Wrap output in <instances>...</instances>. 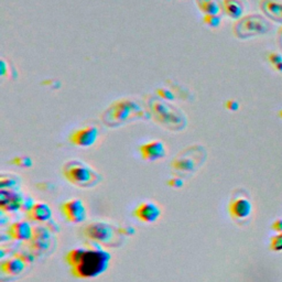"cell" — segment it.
Segmentation results:
<instances>
[{
	"label": "cell",
	"instance_id": "obj_9",
	"mask_svg": "<svg viewBox=\"0 0 282 282\" xmlns=\"http://www.w3.org/2000/svg\"><path fill=\"white\" fill-rule=\"evenodd\" d=\"M24 197L21 193L13 188L0 189V209L3 213L18 212L22 209Z\"/></svg>",
	"mask_w": 282,
	"mask_h": 282
},
{
	"label": "cell",
	"instance_id": "obj_6",
	"mask_svg": "<svg viewBox=\"0 0 282 282\" xmlns=\"http://www.w3.org/2000/svg\"><path fill=\"white\" fill-rule=\"evenodd\" d=\"M152 110L158 121H160L162 125L171 128V126L176 127V129H181L186 125L183 114H178V110L172 108L170 105L163 101H155L152 104Z\"/></svg>",
	"mask_w": 282,
	"mask_h": 282
},
{
	"label": "cell",
	"instance_id": "obj_10",
	"mask_svg": "<svg viewBox=\"0 0 282 282\" xmlns=\"http://www.w3.org/2000/svg\"><path fill=\"white\" fill-rule=\"evenodd\" d=\"M133 215L142 223H156L161 216V208L155 202L146 201L140 203L133 211Z\"/></svg>",
	"mask_w": 282,
	"mask_h": 282
},
{
	"label": "cell",
	"instance_id": "obj_23",
	"mask_svg": "<svg viewBox=\"0 0 282 282\" xmlns=\"http://www.w3.org/2000/svg\"><path fill=\"white\" fill-rule=\"evenodd\" d=\"M269 248L274 251H282V233L277 234L270 238Z\"/></svg>",
	"mask_w": 282,
	"mask_h": 282
},
{
	"label": "cell",
	"instance_id": "obj_8",
	"mask_svg": "<svg viewBox=\"0 0 282 282\" xmlns=\"http://www.w3.org/2000/svg\"><path fill=\"white\" fill-rule=\"evenodd\" d=\"M99 130L94 125L82 127L76 129L70 135L69 140L74 146L80 148H90L98 140Z\"/></svg>",
	"mask_w": 282,
	"mask_h": 282
},
{
	"label": "cell",
	"instance_id": "obj_4",
	"mask_svg": "<svg viewBox=\"0 0 282 282\" xmlns=\"http://www.w3.org/2000/svg\"><path fill=\"white\" fill-rule=\"evenodd\" d=\"M141 114V107L135 100L120 99L114 102L105 112V121L108 122L107 125L110 126L120 125L129 118L139 117Z\"/></svg>",
	"mask_w": 282,
	"mask_h": 282
},
{
	"label": "cell",
	"instance_id": "obj_27",
	"mask_svg": "<svg viewBox=\"0 0 282 282\" xmlns=\"http://www.w3.org/2000/svg\"><path fill=\"white\" fill-rule=\"evenodd\" d=\"M158 94L159 96L161 97L163 99H168V100H172L174 99V95L172 94V92L165 90V89H160L158 91Z\"/></svg>",
	"mask_w": 282,
	"mask_h": 282
},
{
	"label": "cell",
	"instance_id": "obj_3",
	"mask_svg": "<svg viewBox=\"0 0 282 282\" xmlns=\"http://www.w3.org/2000/svg\"><path fill=\"white\" fill-rule=\"evenodd\" d=\"M83 233L87 239L98 243L104 247H118L122 244V236L119 230L101 220L86 225L83 228Z\"/></svg>",
	"mask_w": 282,
	"mask_h": 282
},
{
	"label": "cell",
	"instance_id": "obj_19",
	"mask_svg": "<svg viewBox=\"0 0 282 282\" xmlns=\"http://www.w3.org/2000/svg\"><path fill=\"white\" fill-rule=\"evenodd\" d=\"M223 8L225 13L233 19H239L244 12V4L239 0H224Z\"/></svg>",
	"mask_w": 282,
	"mask_h": 282
},
{
	"label": "cell",
	"instance_id": "obj_20",
	"mask_svg": "<svg viewBox=\"0 0 282 282\" xmlns=\"http://www.w3.org/2000/svg\"><path fill=\"white\" fill-rule=\"evenodd\" d=\"M196 3L199 10L205 14H218L222 10L219 0H196Z\"/></svg>",
	"mask_w": 282,
	"mask_h": 282
},
{
	"label": "cell",
	"instance_id": "obj_28",
	"mask_svg": "<svg viewBox=\"0 0 282 282\" xmlns=\"http://www.w3.org/2000/svg\"><path fill=\"white\" fill-rule=\"evenodd\" d=\"M271 229L277 234L282 233V219H276L275 222L271 224Z\"/></svg>",
	"mask_w": 282,
	"mask_h": 282
},
{
	"label": "cell",
	"instance_id": "obj_11",
	"mask_svg": "<svg viewBox=\"0 0 282 282\" xmlns=\"http://www.w3.org/2000/svg\"><path fill=\"white\" fill-rule=\"evenodd\" d=\"M253 212V205L248 198L237 196L230 199L228 204V213L235 220L247 219Z\"/></svg>",
	"mask_w": 282,
	"mask_h": 282
},
{
	"label": "cell",
	"instance_id": "obj_21",
	"mask_svg": "<svg viewBox=\"0 0 282 282\" xmlns=\"http://www.w3.org/2000/svg\"><path fill=\"white\" fill-rule=\"evenodd\" d=\"M20 184V179L11 173H1L0 176V187L1 188L17 189Z\"/></svg>",
	"mask_w": 282,
	"mask_h": 282
},
{
	"label": "cell",
	"instance_id": "obj_24",
	"mask_svg": "<svg viewBox=\"0 0 282 282\" xmlns=\"http://www.w3.org/2000/svg\"><path fill=\"white\" fill-rule=\"evenodd\" d=\"M220 21H222V20H220L218 14H205L204 17L205 24H207L208 27L211 28H217Z\"/></svg>",
	"mask_w": 282,
	"mask_h": 282
},
{
	"label": "cell",
	"instance_id": "obj_18",
	"mask_svg": "<svg viewBox=\"0 0 282 282\" xmlns=\"http://www.w3.org/2000/svg\"><path fill=\"white\" fill-rule=\"evenodd\" d=\"M172 167L178 171L192 172L196 168V160L195 159L193 160V158L191 156L186 155V151H184L181 156L174 158Z\"/></svg>",
	"mask_w": 282,
	"mask_h": 282
},
{
	"label": "cell",
	"instance_id": "obj_26",
	"mask_svg": "<svg viewBox=\"0 0 282 282\" xmlns=\"http://www.w3.org/2000/svg\"><path fill=\"white\" fill-rule=\"evenodd\" d=\"M168 184H169V187H171L173 188H180L184 186V181H183V179L180 177H173L168 181Z\"/></svg>",
	"mask_w": 282,
	"mask_h": 282
},
{
	"label": "cell",
	"instance_id": "obj_29",
	"mask_svg": "<svg viewBox=\"0 0 282 282\" xmlns=\"http://www.w3.org/2000/svg\"><path fill=\"white\" fill-rule=\"evenodd\" d=\"M238 107H239L238 102L235 101V100H228V101L226 102V108L229 109V110H233V111H234V110H237Z\"/></svg>",
	"mask_w": 282,
	"mask_h": 282
},
{
	"label": "cell",
	"instance_id": "obj_17",
	"mask_svg": "<svg viewBox=\"0 0 282 282\" xmlns=\"http://www.w3.org/2000/svg\"><path fill=\"white\" fill-rule=\"evenodd\" d=\"M49 240H50V234L47 228H35L33 229V237L30 240L31 242V247L32 249L37 251H42L44 248H47L49 246Z\"/></svg>",
	"mask_w": 282,
	"mask_h": 282
},
{
	"label": "cell",
	"instance_id": "obj_13",
	"mask_svg": "<svg viewBox=\"0 0 282 282\" xmlns=\"http://www.w3.org/2000/svg\"><path fill=\"white\" fill-rule=\"evenodd\" d=\"M8 235L18 242H30L33 237V228L25 220H20L10 225Z\"/></svg>",
	"mask_w": 282,
	"mask_h": 282
},
{
	"label": "cell",
	"instance_id": "obj_14",
	"mask_svg": "<svg viewBox=\"0 0 282 282\" xmlns=\"http://www.w3.org/2000/svg\"><path fill=\"white\" fill-rule=\"evenodd\" d=\"M25 265H27V261L22 258V256L18 255L3 260L0 265V269H1V274L4 276L16 277L23 273Z\"/></svg>",
	"mask_w": 282,
	"mask_h": 282
},
{
	"label": "cell",
	"instance_id": "obj_30",
	"mask_svg": "<svg viewBox=\"0 0 282 282\" xmlns=\"http://www.w3.org/2000/svg\"><path fill=\"white\" fill-rule=\"evenodd\" d=\"M280 37H281V39H282V29L280 30Z\"/></svg>",
	"mask_w": 282,
	"mask_h": 282
},
{
	"label": "cell",
	"instance_id": "obj_22",
	"mask_svg": "<svg viewBox=\"0 0 282 282\" xmlns=\"http://www.w3.org/2000/svg\"><path fill=\"white\" fill-rule=\"evenodd\" d=\"M11 163L22 169L31 168L33 166V161L31 160V158H29V157H17V158L12 159Z\"/></svg>",
	"mask_w": 282,
	"mask_h": 282
},
{
	"label": "cell",
	"instance_id": "obj_16",
	"mask_svg": "<svg viewBox=\"0 0 282 282\" xmlns=\"http://www.w3.org/2000/svg\"><path fill=\"white\" fill-rule=\"evenodd\" d=\"M261 8L267 16L282 22V1L280 0H263Z\"/></svg>",
	"mask_w": 282,
	"mask_h": 282
},
{
	"label": "cell",
	"instance_id": "obj_15",
	"mask_svg": "<svg viewBox=\"0 0 282 282\" xmlns=\"http://www.w3.org/2000/svg\"><path fill=\"white\" fill-rule=\"evenodd\" d=\"M30 220L39 223L49 222L52 218V209L50 205L44 202H37L33 204V206L27 212Z\"/></svg>",
	"mask_w": 282,
	"mask_h": 282
},
{
	"label": "cell",
	"instance_id": "obj_1",
	"mask_svg": "<svg viewBox=\"0 0 282 282\" xmlns=\"http://www.w3.org/2000/svg\"><path fill=\"white\" fill-rule=\"evenodd\" d=\"M71 275L78 279H94L106 273L111 255L104 246L89 240L80 247H74L65 255Z\"/></svg>",
	"mask_w": 282,
	"mask_h": 282
},
{
	"label": "cell",
	"instance_id": "obj_5",
	"mask_svg": "<svg viewBox=\"0 0 282 282\" xmlns=\"http://www.w3.org/2000/svg\"><path fill=\"white\" fill-rule=\"evenodd\" d=\"M271 24L263 17L253 14L240 19L235 24L234 31L238 38H249L268 32Z\"/></svg>",
	"mask_w": 282,
	"mask_h": 282
},
{
	"label": "cell",
	"instance_id": "obj_12",
	"mask_svg": "<svg viewBox=\"0 0 282 282\" xmlns=\"http://www.w3.org/2000/svg\"><path fill=\"white\" fill-rule=\"evenodd\" d=\"M139 152L143 160L152 162L166 157L167 147L161 140H150L139 147Z\"/></svg>",
	"mask_w": 282,
	"mask_h": 282
},
{
	"label": "cell",
	"instance_id": "obj_7",
	"mask_svg": "<svg viewBox=\"0 0 282 282\" xmlns=\"http://www.w3.org/2000/svg\"><path fill=\"white\" fill-rule=\"evenodd\" d=\"M61 213L72 224H80L87 218V208L81 198L66 199L60 206Z\"/></svg>",
	"mask_w": 282,
	"mask_h": 282
},
{
	"label": "cell",
	"instance_id": "obj_2",
	"mask_svg": "<svg viewBox=\"0 0 282 282\" xmlns=\"http://www.w3.org/2000/svg\"><path fill=\"white\" fill-rule=\"evenodd\" d=\"M62 173L68 182L82 188L96 187L101 180L93 168L79 159L66 161L62 167Z\"/></svg>",
	"mask_w": 282,
	"mask_h": 282
},
{
	"label": "cell",
	"instance_id": "obj_31",
	"mask_svg": "<svg viewBox=\"0 0 282 282\" xmlns=\"http://www.w3.org/2000/svg\"><path fill=\"white\" fill-rule=\"evenodd\" d=\"M279 115H280V117H281V118H282V110H281V111H280V112H279Z\"/></svg>",
	"mask_w": 282,
	"mask_h": 282
},
{
	"label": "cell",
	"instance_id": "obj_25",
	"mask_svg": "<svg viewBox=\"0 0 282 282\" xmlns=\"http://www.w3.org/2000/svg\"><path fill=\"white\" fill-rule=\"evenodd\" d=\"M269 61H270V63L273 64L275 69L282 72V56L281 55L273 52L269 55Z\"/></svg>",
	"mask_w": 282,
	"mask_h": 282
}]
</instances>
